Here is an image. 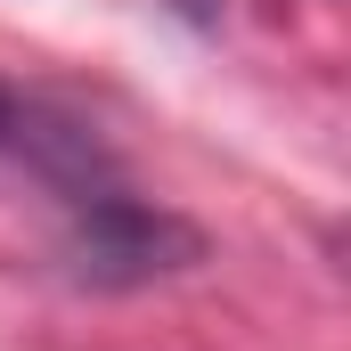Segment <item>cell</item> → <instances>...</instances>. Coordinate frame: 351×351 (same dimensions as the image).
<instances>
[{
  "instance_id": "cell-2",
  "label": "cell",
  "mask_w": 351,
  "mask_h": 351,
  "mask_svg": "<svg viewBox=\"0 0 351 351\" xmlns=\"http://www.w3.org/2000/svg\"><path fill=\"white\" fill-rule=\"evenodd\" d=\"M16 114H25V106H16V98H8V90H0V147H8V139H16Z\"/></svg>"
},
{
  "instance_id": "cell-1",
  "label": "cell",
  "mask_w": 351,
  "mask_h": 351,
  "mask_svg": "<svg viewBox=\"0 0 351 351\" xmlns=\"http://www.w3.org/2000/svg\"><path fill=\"white\" fill-rule=\"evenodd\" d=\"M74 278L90 286H147V278H172L204 254V237L180 221V213H156L123 188H82L74 196Z\"/></svg>"
}]
</instances>
